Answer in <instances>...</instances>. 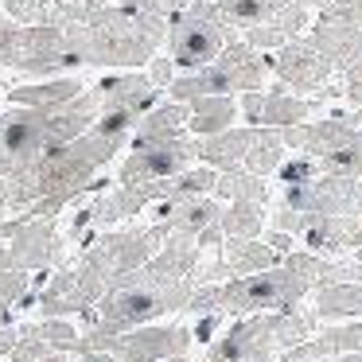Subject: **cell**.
I'll return each instance as SVG.
<instances>
[{
	"instance_id": "obj_30",
	"label": "cell",
	"mask_w": 362,
	"mask_h": 362,
	"mask_svg": "<svg viewBox=\"0 0 362 362\" xmlns=\"http://www.w3.org/2000/svg\"><path fill=\"white\" fill-rule=\"evenodd\" d=\"M144 74H148V82L160 90V94H164V90L175 82V63H172V59H164V55H152L148 59V71H144Z\"/></svg>"
},
{
	"instance_id": "obj_3",
	"label": "cell",
	"mask_w": 362,
	"mask_h": 362,
	"mask_svg": "<svg viewBox=\"0 0 362 362\" xmlns=\"http://www.w3.org/2000/svg\"><path fill=\"white\" fill-rule=\"evenodd\" d=\"M82 55L74 47V40L55 24H24L16 40V55H12L8 71H20L28 78H55V74L78 71Z\"/></svg>"
},
{
	"instance_id": "obj_35",
	"label": "cell",
	"mask_w": 362,
	"mask_h": 362,
	"mask_svg": "<svg viewBox=\"0 0 362 362\" xmlns=\"http://www.w3.org/2000/svg\"><path fill=\"white\" fill-rule=\"evenodd\" d=\"M4 90H8V86H4V82H0V98H4Z\"/></svg>"
},
{
	"instance_id": "obj_13",
	"label": "cell",
	"mask_w": 362,
	"mask_h": 362,
	"mask_svg": "<svg viewBox=\"0 0 362 362\" xmlns=\"http://www.w3.org/2000/svg\"><path fill=\"white\" fill-rule=\"evenodd\" d=\"M98 113H102L98 90H82L71 102L55 105V110H43V125H47L51 144H66V141H74V136H82L98 121Z\"/></svg>"
},
{
	"instance_id": "obj_15",
	"label": "cell",
	"mask_w": 362,
	"mask_h": 362,
	"mask_svg": "<svg viewBox=\"0 0 362 362\" xmlns=\"http://www.w3.org/2000/svg\"><path fill=\"white\" fill-rule=\"evenodd\" d=\"M320 110V98H304V94H292L288 86L276 82L273 90H261V102H257V125L269 129H288L300 125V121H312V113Z\"/></svg>"
},
{
	"instance_id": "obj_18",
	"label": "cell",
	"mask_w": 362,
	"mask_h": 362,
	"mask_svg": "<svg viewBox=\"0 0 362 362\" xmlns=\"http://www.w3.org/2000/svg\"><path fill=\"white\" fill-rule=\"evenodd\" d=\"M175 133H187V105H183V102H164V105H160L156 102L133 125V144L160 141V136H175Z\"/></svg>"
},
{
	"instance_id": "obj_21",
	"label": "cell",
	"mask_w": 362,
	"mask_h": 362,
	"mask_svg": "<svg viewBox=\"0 0 362 362\" xmlns=\"http://www.w3.org/2000/svg\"><path fill=\"white\" fill-rule=\"evenodd\" d=\"M214 199H245V203H265L269 199V187H265V175H253L245 172V168H238V172H218V180H214Z\"/></svg>"
},
{
	"instance_id": "obj_32",
	"label": "cell",
	"mask_w": 362,
	"mask_h": 362,
	"mask_svg": "<svg viewBox=\"0 0 362 362\" xmlns=\"http://www.w3.org/2000/svg\"><path fill=\"white\" fill-rule=\"evenodd\" d=\"M66 4H78V8H102V4H110V0H66Z\"/></svg>"
},
{
	"instance_id": "obj_20",
	"label": "cell",
	"mask_w": 362,
	"mask_h": 362,
	"mask_svg": "<svg viewBox=\"0 0 362 362\" xmlns=\"http://www.w3.org/2000/svg\"><path fill=\"white\" fill-rule=\"evenodd\" d=\"M284 141H281V129H269V125H253V141H250V152H245V172L253 175H269L281 168L284 160Z\"/></svg>"
},
{
	"instance_id": "obj_11",
	"label": "cell",
	"mask_w": 362,
	"mask_h": 362,
	"mask_svg": "<svg viewBox=\"0 0 362 362\" xmlns=\"http://www.w3.org/2000/svg\"><path fill=\"white\" fill-rule=\"evenodd\" d=\"M308 40L320 47V55L335 66V74H343L354 59L362 55V24H343V20H323L315 16L308 24Z\"/></svg>"
},
{
	"instance_id": "obj_19",
	"label": "cell",
	"mask_w": 362,
	"mask_h": 362,
	"mask_svg": "<svg viewBox=\"0 0 362 362\" xmlns=\"http://www.w3.org/2000/svg\"><path fill=\"white\" fill-rule=\"evenodd\" d=\"M222 265L234 276H250V273H261V269H273L276 253L265 242H257V238H230L226 253H222Z\"/></svg>"
},
{
	"instance_id": "obj_1",
	"label": "cell",
	"mask_w": 362,
	"mask_h": 362,
	"mask_svg": "<svg viewBox=\"0 0 362 362\" xmlns=\"http://www.w3.org/2000/svg\"><path fill=\"white\" fill-rule=\"evenodd\" d=\"M273 74L265 51L250 47L245 40H234L218 51V59L199 71H187V74H175V82L164 90L168 102H195V98H206V94H245V90H265V78Z\"/></svg>"
},
{
	"instance_id": "obj_31",
	"label": "cell",
	"mask_w": 362,
	"mask_h": 362,
	"mask_svg": "<svg viewBox=\"0 0 362 362\" xmlns=\"http://www.w3.org/2000/svg\"><path fill=\"white\" fill-rule=\"evenodd\" d=\"M343 98L354 105V110H362V55L343 71Z\"/></svg>"
},
{
	"instance_id": "obj_27",
	"label": "cell",
	"mask_w": 362,
	"mask_h": 362,
	"mask_svg": "<svg viewBox=\"0 0 362 362\" xmlns=\"http://www.w3.org/2000/svg\"><path fill=\"white\" fill-rule=\"evenodd\" d=\"M312 175H320V164H315L312 156H292V160H281V168H276V180L288 187V183H308Z\"/></svg>"
},
{
	"instance_id": "obj_29",
	"label": "cell",
	"mask_w": 362,
	"mask_h": 362,
	"mask_svg": "<svg viewBox=\"0 0 362 362\" xmlns=\"http://www.w3.org/2000/svg\"><path fill=\"white\" fill-rule=\"evenodd\" d=\"M20 28L8 12L0 8V66H12V55H16V40H20Z\"/></svg>"
},
{
	"instance_id": "obj_4",
	"label": "cell",
	"mask_w": 362,
	"mask_h": 362,
	"mask_svg": "<svg viewBox=\"0 0 362 362\" xmlns=\"http://www.w3.org/2000/svg\"><path fill=\"white\" fill-rule=\"evenodd\" d=\"M281 206H292V211H300V214L351 218V214H362V180L320 172L308 183H288L284 195H281Z\"/></svg>"
},
{
	"instance_id": "obj_9",
	"label": "cell",
	"mask_w": 362,
	"mask_h": 362,
	"mask_svg": "<svg viewBox=\"0 0 362 362\" xmlns=\"http://www.w3.org/2000/svg\"><path fill=\"white\" fill-rule=\"evenodd\" d=\"M354 129H358L354 113H331V117H323V121H300V125L281 129V141H284V148H296V152H304V156L320 160V156H327V152H335Z\"/></svg>"
},
{
	"instance_id": "obj_17",
	"label": "cell",
	"mask_w": 362,
	"mask_h": 362,
	"mask_svg": "<svg viewBox=\"0 0 362 362\" xmlns=\"http://www.w3.org/2000/svg\"><path fill=\"white\" fill-rule=\"evenodd\" d=\"M238 121V98L230 94H206L187 102V133L191 136H214Z\"/></svg>"
},
{
	"instance_id": "obj_12",
	"label": "cell",
	"mask_w": 362,
	"mask_h": 362,
	"mask_svg": "<svg viewBox=\"0 0 362 362\" xmlns=\"http://www.w3.org/2000/svg\"><path fill=\"white\" fill-rule=\"evenodd\" d=\"M218 214H222V206L214 195H195V199H168V203H160L156 222L164 226V234L199 238L206 226L218 222Z\"/></svg>"
},
{
	"instance_id": "obj_7",
	"label": "cell",
	"mask_w": 362,
	"mask_h": 362,
	"mask_svg": "<svg viewBox=\"0 0 362 362\" xmlns=\"http://www.w3.org/2000/svg\"><path fill=\"white\" fill-rule=\"evenodd\" d=\"M4 226V269H47L59 257V230L55 218H32V214H20L12 222H0Z\"/></svg>"
},
{
	"instance_id": "obj_2",
	"label": "cell",
	"mask_w": 362,
	"mask_h": 362,
	"mask_svg": "<svg viewBox=\"0 0 362 362\" xmlns=\"http://www.w3.org/2000/svg\"><path fill=\"white\" fill-rule=\"evenodd\" d=\"M234 40H238V28L222 16L214 0H191L187 8L172 12L164 43H168V59L175 63V71L187 74L214 63L218 51Z\"/></svg>"
},
{
	"instance_id": "obj_6",
	"label": "cell",
	"mask_w": 362,
	"mask_h": 362,
	"mask_svg": "<svg viewBox=\"0 0 362 362\" xmlns=\"http://www.w3.org/2000/svg\"><path fill=\"white\" fill-rule=\"evenodd\" d=\"M269 66H273L281 86H288L292 94H304V98L323 94L331 74H335V66L320 55V47H315L308 35H296V40H288L284 47H276L273 59H269Z\"/></svg>"
},
{
	"instance_id": "obj_36",
	"label": "cell",
	"mask_w": 362,
	"mask_h": 362,
	"mask_svg": "<svg viewBox=\"0 0 362 362\" xmlns=\"http://www.w3.org/2000/svg\"><path fill=\"white\" fill-rule=\"evenodd\" d=\"M82 362H90V358H82Z\"/></svg>"
},
{
	"instance_id": "obj_26",
	"label": "cell",
	"mask_w": 362,
	"mask_h": 362,
	"mask_svg": "<svg viewBox=\"0 0 362 362\" xmlns=\"http://www.w3.org/2000/svg\"><path fill=\"white\" fill-rule=\"evenodd\" d=\"M55 0H0V8L8 12L16 24H47V12Z\"/></svg>"
},
{
	"instance_id": "obj_5",
	"label": "cell",
	"mask_w": 362,
	"mask_h": 362,
	"mask_svg": "<svg viewBox=\"0 0 362 362\" xmlns=\"http://www.w3.org/2000/svg\"><path fill=\"white\" fill-rule=\"evenodd\" d=\"M191 164H195V136L191 133L160 136V141H141V144H133V152L125 156L117 183L168 180V175H180L183 168H191Z\"/></svg>"
},
{
	"instance_id": "obj_16",
	"label": "cell",
	"mask_w": 362,
	"mask_h": 362,
	"mask_svg": "<svg viewBox=\"0 0 362 362\" xmlns=\"http://www.w3.org/2000/svg\"><path fill=\"white\" fill-rule=\"evenodd\" d=\"M82 82L71 74H55V78H40V82H24V86H8L4 98L12 105H28V110H55V105L71 102L82 94Z\"/></svg>"
},
{
	"instance_id": "obj_14",
	"label": "cell",
	"mask_w": 362,
	"mask_h": 362,
	"mask_svg": "<svg viewBox=\"0 0 362 362\" xmlns=\"http://www.w3.org/2000/svg\"><path fill=\"white\" fill-rule=\"evenodd\" d=\"M250 141H253V125H242V129L230 125L214 136H195V160L214 168V172H238L245 164Z\"/></svg>"
},
{
	"instance_id": "obj_8",
	"label": "cell",
	"mask_w": 362,
	"mask_h": 362,
	"mask_svg": "<svg viewBox=\"0 0 362 362\" xmlns=\"http://www.w3.org/2000/svg\"><path fill=\"white\" fill-rule=\"evenodd\" d=\"M191 331L187 327H129L113 339V362H164L175 354H187Z\"/></svg>"
},
{
	"instance_id": "obj_28",
	"label": "cell",
	"mask_w": 362,
	"mask_h": 362,
	"mask_svg": "<svg viewBox=\"0 0 362 362\" xmlns=\"http://www.w3.org/2000/svg\"><path fill=\"white\" fill-rule=\"evenodd\" d=\"M24 296H28V273L24 269L0 265V300H4V304H20Z\"/></svg>"
},
{
	"instance_id": "obj_34",
	"label": "cell",
	"mask_w": 362,
	"mask_h": 362,
	"mask_svg": "<svg viewBox=\"0 0 362 362\" xmlns=\"http://www.w3.org/2000/svg\"><path fill=\"white\" fill-rule=\"evenodd\" d=\"M164 362H187V358H183V354H175V358H164Z\"/></svg>"
},
{
	"instance_id": "obj_23",
	"label": "cell",
	"mask_w": 362,
	"mask_h": 362,
	"mask_svg": "<svg viewBox=\"0 0 362 362\" xmlns=\"http://www.w3.org/2000/svg\"><path fill=\"white\" fill-rule=\"evenodd\" d=\"M315 164H320V172H327V175H351V180H362V125L354 129L335 152L320 156Z\"/></svg>"
},
{
	"instance_id": "obj_10",
	"label": "cell",
	"mask_w": 362,
	"mask_h": 362,
	"mask_svg": "<svg viewBox=\"0 0 362 362\" xmlns=\"http://www.w3.org/2000/svg\"><path fill=\"white\" fill-rule=\"evenodd\" d=\"M98 98H102V113H129L141 121L152 105L160 102V90L148 82V74L141 71H125V74H110L98 82Z\"/></svg>"
},
{
	"instance_id": "obj_24",
	"label": "cell",
	"mask_w": 362,
	"mask_h": 362,
	"mask_svg": "<svg viewBox=\"0 0 362 362\" xmlns=\"http://www.w3.org/2000/svg\"><path fill=\"white\" fill-rule=\"evenodd\" d=\"M261 203H245V199H234L230 206H222L218 226L226 238H257L261 234Z\"/></svg>"
},
{
	"instance_id": "obj_25",
	"label": "cell",
	"mask_w": 362,
	"mask_h": 362,
	"mask_svg": "<svg viewBox=\"0 0 362 362\" xmlns=\"http://www.w3.org/2000/svg\"><path fill=\"white\" fill-rule=\"evenodd\" d=\"M320 315H362V281H335L320 288Z\"/></svg>"
},
{
	"instance_id": "obj_33",
	"label": "cell",
	"mask_w": 362,
	"mask_h": 362,
	"mask_svg": "<svg viewBox=\"0 0 362 362\" xmlns=\"http://www.w3.org/2000/svg\"><path fill=\"white\" fill-rule=\"evenodd\" d=\"M327 4H331V0H308V8H315V12H320V8H327Z\"/></svg>"
},
{
	"instance_id": "obj_22",
	"label": "cell",
	"mask_w": 362,
	"mask_h": 362,
	"mask_svg": "<svg viewBox=\"0 0 362 362\" xmlns=\"http://www.w3.org/2000/svg\"><path fill=\"white\" fill-rule=\"evenodd\" d=\"M121 8H125L156 43L168 40V24H172L175 0H121Z\"/></svg>"
}]
</instances>
